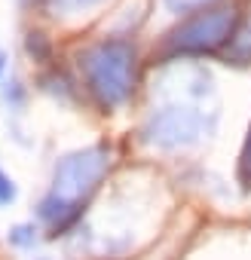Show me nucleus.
<instances>
[{
	"label": "nucleus",
	"mask_w": 251,
	"mask_h": 260,
	"mask_svg": "<svg viewBox=\"0 0 251 260\" xmlns=\"http://www.w3.org/2000/svg\"><path fill=\"white\" fill-rule=\"evenodd\" d=\"M135 46L122 37H107L80 52V71L98 107L116 110L132 98L135 89Z\"/></svg>",
	"instance_id": "f257e3e1"
},
{
	"label": "nucleus",
	"mask_w": 251,
	"mask_h": 260,
	"mask_svg": "<svg viewBox=\"0 0 251 260\" xmlns=\"http://www.w3.org/2000/svg\"><path fill=\"white\" fill-rule=\"evenodd\" d=\"M214 128V119H205V110L196 104H166L153 110L141 125V141L156 150H181L193 147Z\"/></svg>",
	"instance_id": "f03ea898"
},
{
	"label": "nucleus",
	"mask_w": 251,
	"mask_h": 260,
	"mask_svg": "<svg viewBox=\"0 0 251 260\" xmlns=\"http://www.w3.org/2000/svg\"><path fill=\"white\" fill-rule=\"evenodd\" d=\"M107 169H110V147L107 144H92V147L74 150L55 162L49 193L58 196L61 202L80 208V202L98 187V181L104 178Z\"/></svg>",
	"instance_id": "7ed1b4c3"
},
{
	"label": "nucleus",
	"mask_w": 251,
	"mask_h": 260,
	"mask_svg": "<svg viewBox=\"0 0 251 260\" xmlns=\"http://www.w3.org/2000/svg\"><path fill=\"white\" fill-rule=\"evenodd\" d=\"M233 34H236V10L233 7L202 10L169 37V52L172 55H205V52H214L224 43H230Z\"/></svg>",
	"instance_id": "20e7f679"
},
{
	"label": "nucleus",
	"mask_w": 251,
	"mask_h": 260,
	"mask_svg": "<svg viewBox=\"0 0 251 260\" xmlns=\"http://www.w3.org/2000/svg\"><path fill=\"white\" fill-rule=\"evenodd\" d=\"M227 58L233 64H248L251 61V19L242 28H236L233 40L227 43Z\"/></svg>",
	"instance_id": "39448f33"
},
{
	"label": "nucleus",
	"mask_w": 251,
	"mask_h": 260,
	"mask_svg": "<svg viewBox=\"0 0 251 260\" xmlns=\"http://www.w3.org/2000/svg\"><path fill=\"white\" fill-rule=\"evenodd\" d=\"M49 10L55 16H77V13H86V10H95L101 7L104 0H46Z\"/></svg>",
	"instance_id": "423d86ee"
},
{
	"label": "nucleus",
	"mask_w": 251,
	"mask_h": 260,
	"mask_svg": "<svg viewBox=\"0 0 251 260\" xmlns=\"http://www.w3.org/2000/svg\"><path fill=\"white\" fill-rule=\"evenodd\" d=\"M10 245H16V248H34V242H37V226L34 223H16V226H10Z\"/></svg>",
	"instance_id": "0eeeda50"
},
{
	"label": "nucleus",
	"mask_w": 251,
	"mask_h": 260,
	"mask_svg": "<svg viewBox=\"0 0 251 260\" xmlns=\"http://www.w3.org/2000/svg\"><path fill=\"white\" fill-rule=\"evenodd\" d=\"M19 199V187H16V181L7 175V172H0V208L4 205H13Z\"/></svg>",
	"instance_id": "6e6552de"
},
{
	"label": "nucleus",
	"mask_w": 251,
	"mask_h": 260,
	"mask_svg": "<svg viewBox=\"0 0 251 260\" xmlns=\"http://www.w3.org/2000/svg\"><path fill=\"white\" fill-rule=\"evenodd\" d=\"M239 178H242L245 187H251V128H248V138H245L242 156H239Z\"/></svg>",
	"instance_id": "1a4fd4ad"
},
{
	"label": "nucleus",
	"mask_w": 251,
	"mask_h": 260,
	"mask_svg": "<svg viewBox=\"0 0 251 260\" xmlns=\"http://www.w3.org/2000/svg\"><path fill=\"white\" fill-rule=\"evenodd\" d=\"M205 4H211V0H166V7L172 10V13H196V10H202Z\"/></svg>",
	"instance_id": "9d476101"
},
{
	"label": "nucleus",
	"mask_w": 251,
	"mask_h": 260,
	"mask_svg": "<svg viewBox=\"0 0 251 260\" xmlns=\"http://www.w3.org/2000/svg\"><path fill=\"white\" fill-rule=\"evenodd\" d=\"M28 52H31V55H34V52H37V55H46V43H43L40 34H31V37H28Z\"/></svg>",
	"instance_id": "9b49d317"
},
{
	"label": "nucleus",
	"mask_w": 251,
	"mask_h": 260,
	"mask_svg": "<svg viewBox=\"0 0 251 260\" xmlns=\"http://www.w3.org/2000/svg\"><path fill=\"white\" fill-rule=\"evenodd\" d=\"M4 68H7V55L0 52V74H4Z\"/></svg>",
	"instance_id": "f8f14e48"
}]
</instances>
